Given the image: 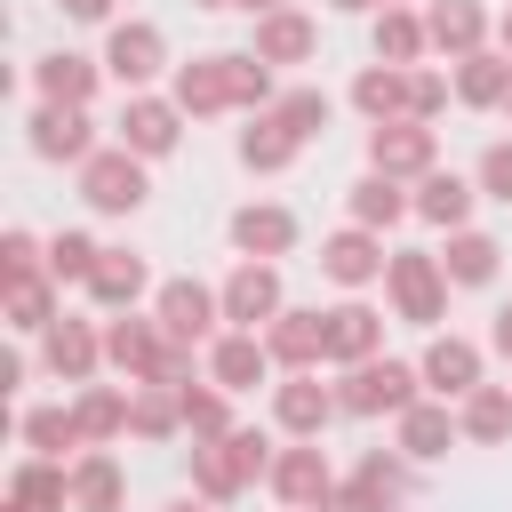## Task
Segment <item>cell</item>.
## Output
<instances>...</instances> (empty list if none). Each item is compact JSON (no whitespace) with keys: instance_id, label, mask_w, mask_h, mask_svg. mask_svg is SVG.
<instances>
[{"instance_id":"obj_1","label":"cell","mask_w":512,"mask_h":512,"mask_svg":"<svg viewBox=\"0 0 512 512\" xmlns=\"http://www.w3.org/2000/svg\"><path fill=\"white\" fill-rule=\"evenodd\" d=\"M168 96L184 104V120H224V112H272L280 80L248 48H208V56H184L168 72Z\"/></svg>"},{"instance_id":"obj_2","label":"cell","mask_w":512,"mask_h":512,"mask_svg":"<svg viewBox=\"0 0 512 512\" xmlns=\"http://www.w3.org/2000/svg\"><path fill=\"white\" fill-rule=\"evenodd\" d=\"M448 296H456V288H448V272H440V248H392V264H384V304H392V320L440 336Z\"/></svg>"},{"instance_id":"obj_3","label":"cell","mask_w":512,"mask_h":512,"mask_svg":"<svg viewBox=\"0 0 512 512\" xmlns=\"http://www.w3.org/2000/svg\"><path fill=\"white\" fill-rule=\"evenodd\" d=\"M424 400V368L416 360H360V368H336V408L344 416H408Z\"/></svg>"},{"instance_id":"obj_4","label":"cell","mask_w":512,"mask_h":512,"mask_svg":"<svg viewBox=\"0 0 512 512\" xmlns=\"http://www.w3.org/2000/svg\"><path fill=\"white\" fill-rule=\"evenodd\" d=\"M80 200H88V216H136L152 200V160H136L128 144H104L80 168Z\"/></svg>"},{"instance_id":"obj_5","label":"cell","mask_w":512,"mask_h":512,"mask_svg":"<svg viewBox=\"0 0 512 512\" xmlns=\"http://www.w3.org/2000/svg\"><path fill=\"white\" fill-rule=\"evenodd\" d=\"M104 72H112L128 96H144L160 72H176V56H168V32H160L152 16H120V24L104 32Z\"/></svg>"},{"instance_id":"obj_6","label":"cell","mask_w":512,"mask_h":512,"mask_svg":"<svg viewBox=\"0 0 512 512\" xmlns=\"http://www.w3.org/2000/svg\"><path fill=\"white\" fill-rule=\"evenodd\" d=\"M152 320L176 336V344H192V352H208L216 336H224V296L208 288V280H192V272H176V280H160V296H152Z\"/></svg>"},{"instance_id":"obj_7","label":"cell","mask_w":512,"mask_h":512,"mask_svg":"<svg viewBox=\"0 0 512 512\" xmlns=\"http://www.w3.org/2000/svg\"><path fill=\"white\" fill-rule=\"evenodd\" d=\"M112 144H128L136 160H168L184 144V104L168 88H144V96H120V120H112Z\"/></svg>"},{"instance_id":"obj_8","label":"cell","mask_w":512,"mask_h":512,"mask_svg":"<svg viewBox=\"0 0 512 512\" xmlns=\"http://www.w3.org/2000/svg\"><path fill=\"white\" fill-rule=\"evenodd\" d=\"M24 144H32V160H48V168H88L104 144H96V120L88 112H72V104H32L24 112Z\"/></svg>"},{"instance_id":"obj_9","label":"cell","mask_w":512,"mask_h":512,"mask_svg":"<svg viewBox=\"0 0 512 512\" xmlns=\"http://www.w3.org/2000/svg\"><path fill=\"white\" fill-rule=\"evenodd\" d=\"M224 328H248V336H264L280 312H288V288H280V264H256V256H240L232 272H224Z\"/></svg>"},{"instance_id":"obj_10","label":"cell","mask_w":512,"mask_h":512,"mask_svg":"<svg viewBox=\"0 0 512 512\" xmlns=\"http://www.w3.org/2000/svg\"><path fill=\"white\" fill-rule=\"evenodd\" d=\"M416 368H424V392L456 408V400H472V392L488 384V344H480V336H456V328H448V336H432V344L416 352Z\"/></svg>"},{"instance_id":"obj_11","label":"cell","mask_w":512,"mask_h":512,"mask_svg":"<svg viewBox=\"0 0 512 512\" xmlns=\"http://www.w3.org/2000/svg\"><path fill=\"white\" fill-rule=\"evenodd\" d=\"M368 168L392 184H424L440 168V136L424 120H384V128H368Z\"/></svg>"},{"instance_id":"obj_12","label":"cell","mask_w":512,"mask_h":512,"mask_svg":"<svg viewBox=\"0 0 512 512\" xmlns=\"http://www.w3.org/2000/svg\"><path fill=\"white\" fill-rule=\"evenodd\" d=\"M272 504L280 512H320V496L336 488V464H328V448L320 440H288L280 456H272Z\"/></svg>"},{"instance_id":"obj_13","label":"cell","mask_w":512,"mask_h":512,"mask_svg":"<svg viewBox=\"0 0 512 512\" xmlns=\"http://www.w3.org/2000/svg\"><path fill=\"white\" fill-rule=\"evenodd\" d=\"M104 80H112L104 56H80V48H48V56H32V104H72V112H88Z\"/></svg>"},{"instance_id":"obj_14","label":"cell","mask_w":512,"mask_h":512,"mask_svg":"<svg viewBox=\"0 0 512 512\" xmlns=\"http://www.w3.org/2000/svg\"><path fill=\"white\" fill-rule=\"evenodd\" d=\"M264 352H272L280 376H312V368H328V312H320V304H288V312L264 328Z\"/></svg>"},{"instance_id":"obj_15","label":"cell","mask_w":512,"mask_h":512,"mask_svg":"<svg viewBox=\"0 0 512 512\" xmlns=\"http://www.w3.org/2000/svg\"><path fill=\"white\" fill-rule=\"evenodd\" d=\"M336 416H344V408H336V384H320V368L272 384V432H280V440H320Z\"/></svg>"},{"instance_id":"obj_16","label":"cell","mask_w":512,"mask_h":512,"mask_svg":"<svg viewBox=\"0 0 512 512\" xmlns=\"http://www.w3.org/2000/svg\"><path fill=\"white\" fill-rule=\"evenodd\" d=\"M296 208L288 200H248V208H232V224H224V240H232V256H256V264H280L288 248H296Z\"/></svg>"},{"instance_id":"obj_17","label":"cell","mask_w":512,"mask_h":512,"mask_svg":"<svg viewBox=\"0 0 512 512\" xmlns=\"http://www.w3.org/2000/svg\"><path fill=\"white\" fill-rule=\"evenodd\" d=\"M160 296V280H152V264L136 256V248H104V264L88 272V304L104 312V320H120V312H144Z\"/></svg>"},{"instance_id":"obj_18","label":"cell","mask_w":512,"mask_h":512,"mask_svg":"<svg viewBox=\"0 0 512 512\" xmlns=\"http://www.w3.org/2000/svg\"><path fill=\"white\" fill-rule=\"evenodd\" d=\"M40 368H48L56 384H72V392L96 384V368H104V320H72V312H64V320L40 336Z\"/></svg>"},{"instance_id":"obj_19","label":"cell","mask_w":512,"mask_h":512,"mask_svg":"<svg viewBox=\"0 0 512 512\" xmlns=\"http://www.w3.org/2000/svg\"><path fill=\"white\" fill-rule=\"evenodd\" d=\"M248 56L272 64V72L312 64V56H320V16H304V8H272V16H256V24H248Z\"/></svg>"},{"instance_id":"obj_20","label":"cell","mask_w":512,"mask_h":512,"mask_svg":"<svg viewBox=\"0 0 512 512\" xmlns=\"http://www.w3.org/2000/svg\"><path fill=\"white\" fill-rule=\"evenodd\" d=\"M384 264H392V248H384V232H360V224H336L328 240H320V272L336 280V288H376L384 280Z\"/></svg>"},{"instance_id":"obj_21","label":"cell","mask_w":512,"mask_h":512,"mask_svg":"<svg viewBox=\"0 0 512 512\" xmlns=\"http://www.w3.org/2000/svg\"><path fill=\"white\" fill-rule=\"evenodd\" d=\"M424 32H432V56H448V64L496 48V16L480 0H424Z\"/></svg>"},{"instance_id":"obj_22","label":"cell","mask_w":512,"mask_h":512,"mask_svg":"<svg viewBox=\"0 0 512 512\" xmlns=\"http://www.w3.org/2000/svg\"><path fill=\"white\" fill-rule=\"evenodd\" d=\"M200 360H208V384H224L232 400L280 376V368H272V352H264V336H248V328H224V336H216Z\"/></svg>"},{"instance_id":"obj_23","label":"cell","mask_w":512,"mask_h":512,"mask_svg":"<svg viewBox=\"0 0 512 512\" xmlns=\"http://www.w3.org/2000/svg\"><path fill=\"white\" fill-rule=\"evenodd\" d=\"M456 440H464V424H456V408H448V400H432V392H424L408 416H392V448H400L408 464H440Z\"/></svg>"},{"instance_id":"obj_24","label":"cell","mask_w":512,"mask_h":512,"mask_svg":"<svg viewBox=\"0 0 512 512\" xmlns=\"http://www.w3.org/2000/svg\"><path fill=\"white\" fill-rule=\"evenodd\" d=\"M360 360H384V312L344 296L328 304V368H360Z\"/></svg>"},{"instance_id":"obj_25","label":"cell","mask_w":512,"mask_h":512,"mask_svg":"<svg viewBox=\"0 0 512 512\" xmlns=\"http://www.w3.org/2000/svg\"><path fill=\"white\" fill-rule=\"evenodd\" d=\"M472 208H480V184L456 176V168H432V176L416 184V224H432V232H464Z\"/></svg>"},{"instance_id":"obj_26","label":"cell","mask_w":512,"mask_h":512,"mask_svg":"<svg viewBox=\"0 0 512 512\" xmlns=\"http://www.w3.org/2000/svg\"><path fill=\"white\" fill-rule=\"evenodd\" d=\"M344 216L360 224V232H392V224H408L416 216V184H392V176H360L352 192H344Z\"/></svg>"},{"instance_id":"obj_27","label":"cell","mask_w":512,"mask_h":512,"mask_svg":"<svg viewBox=\"0 0 512 512\" xmlns=\"http://www.w3.org/2000/svg\"><path fill=\"white\" fill-rule=\"evenodd\" d=\"M128 400H136V384H80V392H72V424H80V440H88V448L128 440Z\"/></svg>"},{"instance_id":"obj_28","label":"cell","mask_w":512,"mask_h":512,"mask_svg":"<svg viewBox=\"0 0 512 512\" xmlns=\"http://www.w3.org/2000/svg\"><path fill=\"white\" fill-rule=\"evenodd\" d=\"M16 440H24V456H56V464H72L88 440H80V424H72V400H32L24 416H16Z\"/></svg>"},{"instance_id":"obj_29","label":"cell","mask_w":512,"mask_h":512,"mask_svg":"<svg viewBox=\"0 0 512 512\" xmlns=\"http://www.w3.org/2000/svg\"><path fill=\"white\" fill-rule=\"evenodd\" d=\"M72 512H128V472H120L112 448L72 456Z\"/></svg>"},{"instance_id":"obj_30","label":"cell","mask_w":512,"mask_h":512,"mask_svg":"<svg viewBox=\"0 0 512 512\" xmlns=\"http://www.w3.org/2000/svg\"><path fill=\"white\" fill-rule=\"evenodd\" d=\"M8 512H72V464L24 456V464L8 472Z\"/></svg>"},{"instance_id":"obj_31","label":"cell","mask_w":512,"mask_h":512,"mask_svg":"<svg viewBox=\"0 0 512 512\" xmlns=\"http://www.w3.org/2000/svg\"><path fill=\"white\" fill-rule=\"evenodd\" d=\"M368 48H376V64H400V72H416V64L432 56L424 8H376V24H368Z\"/></svg>"},{"instance_id":"obj_32","label":"cell","mask_w":512,"mask_h":512,"mask_svg":"<svg viewBox=\"0 0 512 512\" xmlns=\"http://www.w3.org/2000/svg\"><path fill=\"white\" fill-rule=\"evenodd\" d=\"M448 80H456V104H464V112H504V96H512V56H504V48H480V56L448 64Z\"/></svg>"},{"instance_id":"obj_33","label":"cell","mask_w":512,"mask_h":512,"mask_svg":"<svg viewBox=\"0 0 512 512\" xmlns=\"http://www.w3.org/2000/svg\"><path fill=\"white\" fill-rule=\"evenodd\" d=\"M232 152H240V168H248V176H288L304 144H296V136H288L272 112H248V128L232 136Z\"/></svg>"},{"instance_id":"obj_34","label":"cell","mask_w":512,"mask_h":512,"mask_svg":"<svg viewBox=\"0 0 512 512\" xmlns=\"http://www.w3.org/2000/svg\"><path fill=\"white\" fill-rule=\"evenodd\" d=\"M496 264H504V240H496V232H480V224L448 232V248H440L448 288H488V280H496Z\"/></svg>"},{"instance_id":"obj_35","label":"cell","mask_w":512,"mask_h":512,"mask_svg":"<svg viewBox=\"0 0 512 512\" xmlns=\"http://www.w3.org/2000/svg\"><path fill=\"white\" fill-rule=\"evenodd\" d=\"M352 112H360L368 128L408 120V72H400V64H360V72H352Z\"/></svg>"},{"instance_id":"obj_36","label":"cell","mask_w":512,"mask_h":512,"mask_svg":"<svg viewBox=\"0 0 512 512\" xmlns=\"http://www.w3.org/2000/svg\"><path fill=\"white\" fill-rule=\"evenodd\" d=\"M0 320L16 328V336H48L56 320H64V288L40 272V280H16V288H0Z\"/></svg>"},{"instance_id":"obj_37","label":"cell","mask_w":512,"mask_h":512,"mask_svg":"<svg viewBox=\"0 0 512 512\" xmlns=\"http://www.w3.org/2000/svg\"><path fill=\"white\" fill-rule=\"evenodd\" d=\"M248 488H256V480L240 472L232 440H208V448H192V496H200V504H216V512H224V504H240Z\"/></svg>"},{"instance_id":"obj_38","label":"cell","mask_w":512,"mask_h":512,"mask_svg":"<svg viewBox=\"0 0 512 512\" xmlns=\"http://www.w3.org/2000/svg\"><path fill=\"white\" fill-rule=\"evenodd\" d=\"M176 432H184V400H176L168 384H136V400H128V440L168 448Z\"/></svg>"},{"instance_id":"obj_39","label":"cell","mask_w":512,"mask_h":512,"mask_svg":"<svg viewBox=\"0 0 512 512\" xmlns=\"http://www.w3.org/2000/svg\"><path fill=\"white\" fill-rule=\"evenodd\" d=\"M456 424L472 448H504L512 440V384H480L472 400H456Z\"/></svg>"},{"instance_id":"obj_40","label":"cell","mask_w":512,"mask_h":512,"mask_svg":"<svg viewBox=\"0 0 512 512\" xmlns=\"http://www.w3.org/2000/svg\"><path fill=\"white\" fill-rule=\"evenodd\" d=\"M272 120H280L296 144H312V136H328L336 96H328V88H312V80H288V88H280V104H272Z\"/></svg>"},{"instance_id":"obj_41","label":"cell","mask_w":512,"mask_h":512,"mask_svg":"<svg viewBox=\"0 0 512 512\" xmlns=\"http://www.w3.org/2000/svg\"><path fill=\"white\" fill-rule=\"evenodd\" d=\"M176 400H184V432H192V448H208V440L240 432V424H232V392H224V384H208V376H200V384H184Z\"/></svg>"},{"instance_id":"obj_42","label":"cell","mask_w":512,"mask_h":512,"mask_svg":"<svg viewBox=\"0 0 512 512\" xmlns=\"http://www.w3.org/2000/svg\"><path fill=\"white\" fill-rule=\"evenodd\" d=\"M96 264H104V240H96V232H80V224H72V232H56V240H48V280H56V288H88V272H96Z\"/></svg>"},{"instance_id":"obj_43","label":"cell","mask_w":512,"mask_h":512,"mask_svg":"<svg viewBox=\"0 0 512 512\" xmlns=\"http://www.w3.org/2000/svg\"><path fill=\"white\" fill-rule=\"evenodd\" d=\"M352 480H360V488H368V496H384V504H392V512H400V496H408V488H416V464H408V456H400V448H368V456H360V464H352Z\"/></svg>"},{"instance_id":"obj_44","label":"cell","mask_w":512,"mask_h":512,"mask_svg":"<svg viewBox=\"0 0 512 512\" xmlns=\"http://www.w3.org/2000/svg\"><path fill=\"white\" fill-rule=\"evenodd\" d=\"M40 272H48V240H32L24 224H8V232H0V288L40 280Z\"/></svg>"},{"instance_id":"obj_45","label":"cell","mask_w":512,"mask_h":512,"mask_svg":"<svg viewBox=\"0 0 512 512\" xmlns=\"http://www.w3.org/2000/svg\"><path fill=\"white\" fill-rule=\"evenodd\" d=\"M448 104H456V80H448L440 64H416V72H408V120H424V128H432Z\"/></svg>"},{"instance_id":"obj_46","label":"cell","mask_w":512,"mask_h":512,"mask_svg":"<svg viewBox=\"0 0 512 512\" xmlns=\"http://www.w3.org/2000/svg\"><path fill=\"white\" fill-rule=\"evenodd\" d=\"M472 184H480V200H496V208H512V136H496L480 160H472Z\"/></svg>"},{"instance_id":"obj_47","label":"cell","mask_w":512,"mask_h":512,"mask_svg":"<svg viewBox=\"0 0 512 512\" xmlns=\"http://www.w3.org/2000/svg\"><path fill=\"white\" fill-rule=\"evenodd\" d=\"M232 440V456H240V472L248 480H272V456H280V440L264 432V424H240V432H224Z\"/></svg>"},{"instance_id":"obj_48","label":"cell","mask_w":512,"mask_h":512,"mask_svg":"<svg viewBox=\"0 0 512 512\" xmlns=\"http://www.w3.org/2000/svg\"><path fill=\"white\" fill-rule=\"evenodd\" d=\"M320 512H392V504H384V496H368V488H360V480L344 472V480H336V488L320 496Z\"/></svg>"},{"instance_id":"obj_49","label":"cell","mask_w":512,"mask_h":512,"mask_svg":"<svg viewBox=\"0 0 512 512\" xmlns=\"http://www.w3.org/2000/svg\"><path fill=\"white\" fill-rule=\"evenodd\" d=\"M56 8H64L72 24H104V32L120 24V16H112V0H56Z\"/></svg>"},{"instance_id":"obj_50","label":"cell","mask_w":512,"mask_h":512,"mask_svg":"<svg viewBox=\"0 0 512 512\" xmlns=\"http://www.w3.org/2000/svg\"><path fill=\"white\" fill-rule=\"evenodd\" d=\"M488 352L512 368V304H496V320H488Z\"/></svg>"},{"instance_id":"obj_51","label":"cell","mask_w":512,"mask_h":512,"mask_svg":"<svg viewBox=\"0 0 512 512\" xmlns=\"http://www.w3.org/2000/svg\"><path fill=\"white\" fill-rule=\"evenodd\" d=\"M24 376H32V360L24 352H0V392H24Z\"/></svg>"},{"instance_id":"obj_52","label":"cell","mask_w":512,"mask_h":512,"mask_svg":"<svg viewBox=\"0 0 512 512\" xmlns=\"http://www.w3.org/2000/svg\"><path fill=\"white\" fill-rule=\"evenodd\" d=\"M328 8H336V16H376L384 0H328Z\"/></svg>"},{"instance_id":"obj_53","label":"cell","mask_w":512,"mask_h":512,"mask_svg":"<svg viewBox=\"0 0 512 512\" xmlns=\"http://www.w3.org/2000/svg\"><path fill=\"white\" fill-rule=\"evenodd\" d=\"M496 48H504V56H512V8H504V16H496Z\"/></svg>"},{"instance_id":"obj_54","label":"cell","mask_w":512,"mask_h":512,"mask_svg":"<svg viewBox=\"0 0 512 512\" xmlns=\"http://www.w3.org/2000/svg\"><path fill=\"white\" fill-rule=\"evenodd\" d=\"M160 512H216V504H200V496H176V504H160Z\"/></svg>"},{"instance_id":"obj_55","label":"cell","mask_w":512,"mask_h":512,"mask_svg":"<svg viewBox=\"0 0 512 512\" xmlns=\"http://www.w3.org/2000/svg\"><path fill=\"white\" fill-rule=\"evenodd\" d=\"M240 8H248V16H272V8H288V0H240Z\"/></svg>"},{"instance_id":"obj_56","label":"cell","mask_w":512,"mask_h":512,"mask_svg":"<svg viewBox=\"0 0 512 512\" xmlns=\"http://www.w3.org/2000/svg\"><path fill=\"white\" fill-rule=\"evenodd\" d=\"M192 8H240V0H192Z\"/></svg>"},{"instance_id":"obj_57","label":"cell","mask_w":512,"mask_h":512,"mask_svg":"<svg viewBox=\"0 0 512 512\" xmlns=\"http://www.w3.org/2000/svg\"><path fill=\"white\" fill-rule=\"evenodd\" d=\"M384 8H408V0H384Z\"/></svg>"},{"instance_id":"obj_58","label":"cell","mask_w":512,"mask_h":512,"mask_svg":"<svg viewBox=\"0 0 512 512\" xmlns=\"http://www.w3.org/2000/svg\"><path fill=\"white\" fill-rule=\"evenodd\" d=\"M504 120H512V96H504Z\"/></svg>"}]
</instances>
